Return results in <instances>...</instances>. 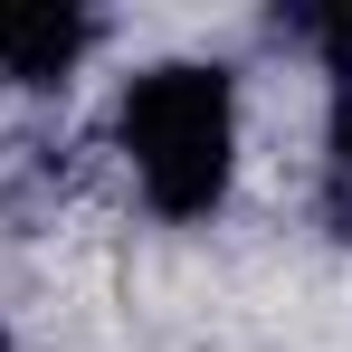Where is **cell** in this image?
<instances>
[{"label":"cell","instance_id":"1","mask_svg":"<svg viewBox=\"0 0 352 352\" xmlns=\"http://www.w3.org/2000/svg\"><path fill=\"white\" fill-rule=\"evenodd\" d=\"M115 153L153 219H172V229L219 219L238 181V76L219 58L133 67L115 96Z\"/></svg>","mask_w":352,"mask_h":352},{"label":"cell","instance_id":"2","mask_svg":"<svg viewBox=\"0 0 352 352\" xmlns=\"http://www.w3.org/2000/svg\"><path fill=\"white\" fill-rule=\"evenodd\" d=\"M96 38H105V19L76 10V0H0V76L29 86V96L67 86L96 58Z\"/></svg>","mask_w":352,"mask_h":352},{"label":"cell","instance_id":"3","mask_svg":"<svg viewBox=\"0 0 352 352\" xmlns=\"http://www.w3.org/2000/svg\"><path fill=\"white\" fill-rule=\"evenodd\" d=\"M324 229L352 248V67L324 86Z\"/></svg>","mask_w":352,"mask_h":352},{"label":"cell","instance_id":"4","mask_svg":"<svg viewBox=\"0 0 352 352\" xmlns=\"http://www.w3.org/2000/svg\"><path fill=\"white\" fill-rule=\"evenodd\" d=\"M0 352H10V324H0Z\"/></svg>","mask_w":352,"mask_h":352}]
</instances>
